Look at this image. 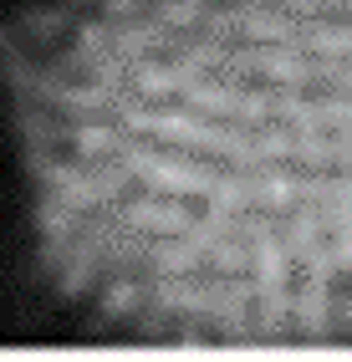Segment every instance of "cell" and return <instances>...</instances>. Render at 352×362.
<instances>
[{"instance_id":"cell-1","label":"cell","mask_w":352,"mask_h":362,"mask_svg":"<svg viewBox=\"0 0 352 362\" xmlns=\"http://www.w3.org/2000/svg\"><path fill=\"white\" fill-rule=\"evenodd\" d=\"M57 230L169 317L266 322L342 240V26L317 0H112L46 77Z\"/></svg>"}]
</instances>
